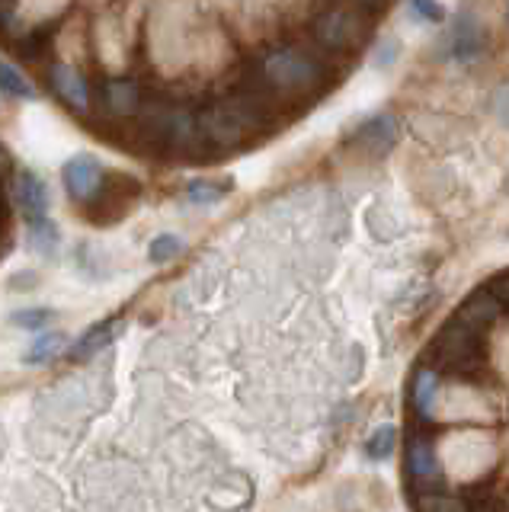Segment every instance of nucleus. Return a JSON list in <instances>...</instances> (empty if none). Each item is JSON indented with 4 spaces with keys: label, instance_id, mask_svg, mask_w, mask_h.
<instances>
[{
    "label": "nucleus",
    "instance_id": "nucleus-2",
    "mask_svg": "<svg viewBox=\"0 0 509 512\" xmlns=\"http://www.w3.org/2000/svg\"><path fill=\"white\" fill-rule=\"evenodd\" d=\"M257 93L273 100H314L330 84V68L301 45H276L257 64Z\"/></svg>",
    "mask_w": 509,
    "mask_h": 512
},
{
    "label": "nucleus",
    "instance_id": "nucleus-8",
    "mask_svg": "<svg viewBox=\"0 0 509 512\" xmlns=\"http://www.w3.org/2000/svg\"><path fill=\"white\" fill-rule=\"evenodd\" d=\"M100 103L103 112L113 119H135L141 106H145V93L135 77H109L100 87Z\"/></svg>",
    "mask_w": 509,
    "mask_h": 512
},
{
    "label": "nucleus",
    "instance_id": "nucleus-14",
    "mask_svg": "<svg viewBox=\"0 0 509 512\" xmlns=\"http://www.w3.org/2000/svg\"><path fill=\"white\" fill-rule=\"evenodd\" d=\"M119 330H122V320H119V317L100 320V324H93V327L81 336V340H77V343L68 349V359H71V362H87V359H93L97 352H103L109 343L116 340Z\"/></svg>",
    "mask_w": 509,
    "mask_h": 512
},
{
    "label": "nucleus",
    "instance_id": "nucleus-19",
    "mask_svg": "<svg viewBox=\"0 0 509 512\" xmlns=\"http://www.w3.org/2000/svg\"><path fill=\"white\" fill-rule=\"evenodd\" d=\"M397 445V429L394 426H378L372 432V439L365 442V455H369L372 461H385Z\"/></svg>",
    "mask_w": 509,
    "mask_h": 512
},
{
    "label": "nucleus",
    "instance_id": "nucleus-23",
    "mask_svg": "<svg viewBox=\"0 0 509 512\" xmlns=\"http://www.w3.org/2000/svg\"><path fill=\"white\" fill-rule=\"evenodd\" d=\"M413 10H417L423 20H433V23H439L442 16H445V10H442V4L439 0H413Z\"/></svg>",
    "mask_w": 509,
    "mask_h": 512
},
{
    "label": "nucleus",
    "instance_id": "nucleus-12",
    "mask_svg": "<svg viewBox=\"0 0 509 512\" xmlns=\"http://www.w3.org/2000/svg\"><path fill=\"white\" fill-rule=\"evenodd\" d=\"M13 199L23 208L26 221L49 215V186H45L42 176L33 170H20L13 176Z\"/></svg>",
    "mask_w": 509,
    "mask_h": 512
},
{
    "label": "nucleus",
    "instance_id": "nucleus-4",
    "mask_svg": "<svg viewBox=\"0 0 509 512\" xmlns=\"http://www.w3.org/2000/svg\"><path fill=\"white\" fill-rule=\"evenodd\" d=\"M314 42L330 55H353L369 42L372 20L353 0H337V4L324 7L314 16Z\"/></svg>",
    "mask_w": 509,
    "mask_h": 512
},
{
    "label": "nucleus",
    "instance_id": "nucleus-1",
    "mask_svg": "<svg viewBox=\"0 0 509 512\" xmlns=\"http://www.w3.org/2000/svg\"><path fill=\"white\" fill-rule=\"evenodd\" d=\"M273 119V103L257 90H237L196 109V128L205 148L237 151L263 135L266 122Z\"/></svg>",
    "mask_w": 509,
    "mask_h": 512
},
{
    "label": "nucleus",
    "instance_id": "nucleus-20",
    "mask_svg": "<svg viewBox=\"0 0 509 512\" xmlns=\"http://www.w3.org/2000/svg\"><path fill=\"white\" fill-rule=\"evenodd\" d=\"M10 320L20 330H42V327H49L55 320V311H49V308H23V311H13Z\"/></svg>",
    "mask_w": 509,
    "mask_h": 512
},
{
    "label": "nucleus",
    "instance_id": "nucleus-24",
    "mask_svg": "<svg viewBox=\"0 0 509 512\" xmlns=\"http://www.w3.org/2000/svg\"><path fill=\"white\" fill-rule=\"evenodd\" d=\"M484 288L497 301H503V304L509 301V279H506V272H497V276H493L490 282H484Z\"/></svg>",
    "mask_w": 509,
    "mask_h": 512
},
{
    "label": "nucleus",
    "instance_id": "nucleus-11",
    "mask_svg": "<svg viewBox=\"0 0 509 512\" xmlns=\"http://www.w3.org/2000/svg\"><path fill=\"white\" fill-rule=\"evenodd\" d=\"M103 164L93 154H74L65 167H61V180H65L68 196L77 202H87L93 192H97L103 180Z\"/></svg>",
    "mask_w": 509,
    "mask_h": 512
},
{
    "label": "nucleus",
    "instance_id": "nucleus-6",
    "mask_svg": "<svg viewBox=\"0 0 509 512\" xmlns=\"http://www.w3.org/2000/svg\"><path fill=\"white\" fill-rule=\"evenodd\" d=\"M404 468H407L410 490H433V487H442V480H445V464L439 458L436 439L429 436L420 423L417 429H410V436H407Z\"/></svg>",
    "mask_w": 509,
    "mask_h": 512
},
{
    "label": "nucleus",
    "instance_id": "nucleus-9",
    "mask_svg": "<svg viewBox=\"0 0 509 512\" xmlns=\"http://www.w3.org/2000/svg\"><path fill=\"white\" fill-rule=\"evenodd\" d=\"M439 391H442V375L429 362H423L410 378V407H413V416H417L420 426L436 423Z\"/></svg>",
    "mask_w": 509,
    "mask_h": 512
},
{
    "label": "nucleus",
    "instance_id": "nucleus-3",
    "mask_svg": "<svg viewBox=\"0 0 509 512\" xmlns=\"http://www.w3.org/2000/svg\"><path fill=\"white\" fill-rule=\"evenodd\" d=\"M429 359L439 375H455V378H477L487 368V333L477 330L455 314L445 320V327L433 340Z\"/></svg>",
    "mask_w": 509,
    "mask_h": 512
},
{
    "label": "nucleus",
    "instance_id": "nucleus-7",
    "mask_svg": "<svg viewBox=\"0 0 509 512\" xmlns=\"http://www.w3.org/2000/svg\"><path fill=\"white\" fill-rule=\"evenodd\" d=\"M49 84L55 90V96L65 103L71 112L77 116H87L90 103H93V93H90V80L74 68L68 61H58L49 68Z\"/></svg>",
    "mask_w": 509,
    "mask_h": 512
},
{
    "label": "nucleus",
    "instance_id": "nucleus-26",
    "mask_svg": "<svg viewBox=\"0 0 509 512\" xmlns=\"http://www.w3.org/2000/svg\"><path fill=\"white\" fill-rule=\"evenodd\" d=\"M4 224H7V205L0 202V228H4Z\"/></svg>",
    "mask_w": 509,
    "mask_h": 512
},
{
    "label": "nucleus",
    "instance_id": "nucleus-10",
    "mask_svg": "<svg viewBox=\"0 0 509 512\" xmlns=\"http://www.w3.org/2000/svg\"><path fill=\"white\" fill-rule=\"evenodd\" d=\"M397 141H401V122H397V116L381 112V116L362 122L356 128L353 148H359L365 157H385Z\"/></svg>",
    "mask_w": 509,
    "mask_h": 512
},
{
    "label": "nucleus",
    "instance_id": "nucleus-15",
    "mask_svg": "<svg viewBox=\"0 0 509 512\" xmlns=\"http://www.w3.org/2000/svg\"><path fill=\"white\" fill-rule=\"evenodd\" d=\"M410 503L417 512H471L474 509L468 493H455V490H445V487L410 490Z\"/></svg>",
    "mask_w": 509,
    "mask_h": 512
},
{
    "label": "nucleus",
    "instance_id": "nucleus-22",
    "mask_svg": "<svg viewBox=\"0 0 509 512\" xmlns=\"http://www.w3.org/2000/svg\"><path fill=\"white\" fill-rule=\"evenodd\" d=\"M183 250V244H180V237H173V234H157L154 240H151V263H170L173 256H177Z\"/></svg>",
    "mask_w": 509,
    "mask_h": 512
},
{
    "label": "nucleus",
    "instance_id": "nucleus-16",
    "mask_svg": "<svg viewBox=\"0 0 509 512\" xmlns=\"http://www.w3.org/2000/svg\"><path fill=\"white\" fill-rule=\"evenodd\" d=\"M0 93L13 96V100H36V87L29 84V77H23V71L7 61H0Z\"/></svg>",
    "mask_w": 509,
    "mask_h": 512
},
{
    "label": "nucleus",
    "instance_id": "nucleus-21",
    "mask_svg": "<svg viewBox=\"0 0 509 512\" xmlns=\"http://www.w3.org/2000/svg\"><path fill=\"white\" fill-rule=\"evenodd\" d=\"M228 192L225 183H209V180H196V183H189L186 186V196L189 202H196V205H205V202H218L221 196Z\"/></svg>",
    "mask_w": 509,
    "mask_h": 512
},
{
    "label": "nucleus",
    "instance_id": "nucleus-17",
    "mask_svg": "<svg viewBox=\"0 0 509 512\" xmlns=\"http://www.w3.org/2000/svg\"><path fill=\"white\" fill-rule=\"evenodd\" d=\"M58 224L52 218H33L29 221V244H33V250H39L42 256H52L58 250Z\"/></svg>",
    "mask_w": 509,
    "mask_h": 512
},
{
    "label": "nucleus",
    "instance_id": "nucleus-13",
    "mask_svg": "<svg viewBox=\"0 0 509 512\" xmlns=\"http://www.w3.org/2000/svg\"><path fill=\"white\" fill-rule=\"evenodd\" d=\"M503 311H506V304L493 298V295L487 292V288L481 285V288H477V292L455 311V317L487 333L493 324H497V320H503Z\"/></svg>",
    "mask_w": 509,
    "mask_h": 512
},
{
    "label": "nucleus",
    "instance_id": "nucleus-5",
    "mask_svg": "<svg viewBox=\"0 0 509 512\" xmlns=\"http://www.w3.org/2000/svg\"><path fill=\"white\" fill-rule=\"evenodd\" d=\"M138 199H141V183L135 180V176L122 173V170H106L97 192H93V196L81 205H84V218L90 224L109 228V224H116L129 215L138 205Z\"/></svg>",
    "mask_w": 509,
    "mask_h": 512
},
{
    "label": "nucleus",
    "instance_id": "nucleus-18",
    "mask_svg": "<svg viewBox=\"0 0 509 512\" xmlns=\"http://www.w3.org/2000/svg\"><path fill=\"white\" fill-rule=\"evenodd\" d=\"M61 349H65V336H61V333H42L39 340L29 346L26 362L29 365H45L49 359H55Z\"/></svg>",
    "mask_w": 509,
    "mask_h": 512
},
{
    "label": "nucleus",
    "instance_id": "nucleus-25",
    "mask_svg": "<svg viewBox=\"0 0 509 512\" xmlns=\"http://www.w3.org/2000/svg\"><path fill=\"white\" fill-rule=\"evenodd\" d=\"M7 170H10V154L4 151V144H0V180L7 176Z\"/></svg>",
    "mask_w": 509,
    "mask_h": 512
}]
</instances>
